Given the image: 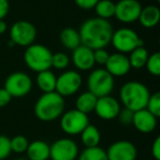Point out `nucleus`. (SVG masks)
<instances>
[{"label":"nucleus","instance_id":"obj_1","mask_svg":"<svg viewBox=\"0 0 160 160\" xmlns=\"http://www.w3.org/2000/svg\"><path fill=\"white\" fill-rule=\"evenodd\" d=\"M113 31V27L109 20L100 19L98 17L86 20L78 30L81 44L92 51L105 48L111 44Z\"/></svg>","mask_w":160,"mask_h":160},{"label":"nucleus","instance_id":"obj_2","mask_svg":"<svg viewBox=\"0 0 160 160\" xmlns=\"http://www.w3.org/2000/svg\"><path fill=\"white\" fill-rule=\"evenodd\" d=\"M65 99L56 91L43 93L34 105V114L42 122H53L65 112Z\"/></svg>","mask_w":160,"mask_h":160},{"label":"nucleus","instance_id":"obj_3","mask_svg":"<svg viewBox=\"0 0 160 160\" xmlns=\"http://www.w3.org/2000/svg\"><path fill=\"white\" fill-rule=\"evenodd\" d=\"M150 91L139 81H127L120 89V101L125 109L133 112L139 111L146 108Z\"/></svg>","mask_w":160,"mask_h":160},{"label":"nucleus","instance_id":"obj_4","mask_svg":"<svg viewBox=\"0 0 160 160\" xmlns=\"http://www.w3.org/2000/svg\"><path fill=\"white\" fill-rule=\"evenodd\" d=\"M52 56L53 53L48 47L42 44H35L27 47L23 55L24 62L32 71L41 72L52 68Z\"/></svg>","mask_w":160,"mask_h":160},{"label":"nucleus","instance_id":"obj_5","mask_svg":"<svg viewBox=\"0 0 160 160\" xmlns=\"http://www.w3.org/2000/svg\"><path fill=\"white\" fill-rule=\"evenodd\" d=\"M114 77L104 68L92 70L87 79L88 91L94 94L97 98L110 96L114 89Z\"/></svg>","mask_w":160,"mask_h":160},{"label":"nucleus","instance_id":"obj_6","mask_svg":"<svg viewBox=\"0 0 160 160\" xmlns=\"http://www.w3.org/2000/svg\"><path fill=\"white\" fill-rule=\"evenodd\" d=\"M111 44L118 51V53L126 55L127 53H131L137 47L144 46V41L133 29L121 28L116 31H113Z\"/></svg>","mask_w":160,"mask_h":160},{"label":"nucleus","instance_id":"obj_7","mask_svg":"<svg viewBox=\"0 0 160 160\" xmlns=\"http://www.w3.org/2000/svg\"><path fill=\"white\" fill-rule=\"evenodd\" d=\"M36 34L38 31L33 23L25 20L17 21L10 29V42L13 45L28 47L35 42Z\"/></svg>","mask_w":160,"mask_h":160},{"label":"nucleus","instance_id":"obj_8","mask_svg":"<svg viewBox=\"0 0 160 160\" xmlns=\"http://www.w3.org/2000/svg\"><path fill=\"white\" fill-rule=\"evenodd\" d=\"M59 118V125L62 131L70 136L80 135V133L86 128V126L90 124L87 114L76 109L64 112Z\"/></svg>","mask_w":160,"mask_h":160},{"label":"nucleus","instance_id":"obj_9","mask_svg":"<svg viewBox=\"0 0 160 160\" xmlns=\"http://www.w3.org/2000/svg\"><path fill=\"white\" fill-rule=\"evenodd\" d=\"M33 81L28 73L16 71L10 73L5 81V89L9 92L11 98H23L31 92Z\"/></svg>","mask_w":160,"mask_h":160},{"label":"nucleus","instance_id":"obj_10","mask_svg":"<svg viewBox=\"0 0 160 160\" xmlns=\"http://www.w3.org/2000/svg\"><path fill=\"white\" fill-rule=\"evenodd\" d=\"M82 83L81 76L76 70H66L56 78L55 91L62 98L70 97L79 91Z\"/></svg>","mask_w":160,"mask_h":160},{"label":"nucleus","instance_id":"obj_11","mask_svg":"<svg viewBox=\"0 0 160 160\" xmlns=\"http://www.w3.org/2000/svg\"><path fill=\"white\" fill-rule=\"evenodd\" d=\"M79 155V148L71 138H59L49 145L51 160H76Z\"/></svg>","mask_w":160,"mask_h":160},{"label":"nucleus","instance_id":"obj_12","mask_svg":"<svg viewBox=\"0 0 160 160\" xmlns=\"http://www.w3.org/2000/svg\"><path fill=\"white\" fill-rule=\"evenodd\" d=\"M142 5L138 0H120L115 3L114 17L122 23L136 22L142 11Z\"/></svg>","mask_w":160,"mask_h":160},{"label":"nucleus","instance_id":"obj_13","mask_svg":"<svg viewBox=\"0 0 160 160\" xmlns=\"http://www.w3.org/2000/svg\"><path fill=\"white\" fill-rule=\"evenodd\" d=\"M105 151L108 160H136L137 158V148L129 140L114 142Z\"/></svg>","mask_w":160,"mask_h":160},{"label":"nucleus","instance_id":"obj_14","mask_svg":"<svg viewBox=\"0 0 160 160\" xmlns=\"http://www.w3.org/2000/svg\"><path fill=\"white\" fill-rule=\"evenodd\" d=\"M121 110V104L118 100H116L114 97L105 96L98 98L94 107V113L97 116L104 121H111L118 118Z\"/></svg>","mask_w":160,"mask_h":160},{"label":"nucleus","instance_id":"obj_15","mask_svg":"<svg viewBox=\"0 0 160 160\" xmlns=\"http://www.w3.org/2000/svg\"><path fill=\"white\" fill-rule=\"evenodd\" d=\"M104 66L105 70L113 77H123L131 70L128 57L125 54L118 53V52L114 54H110L109 59Z\"/></svg>","mask_w":160,"mask_h":160},{"label":"nucleus","instance_id":"obj_16","mask_svg":"<svg viewBox=\"0 0 160 160\" xmlns=\"http://www.w3.org/2000/svg\"><path fill=\"white\" fill-rule=\"evenodd\" d=\"M71 59H72L73 66L81 71L90 70L96 65L93 59V51L82 44L72 51Z\"/></svg>","mask_w":160,"mask_h":160},{"label":"nucleus","instance_id":"obj_17","mask_svg":"<svg viewBox=\"0 0 160 160\" xmlns=\"http://www.w3.org/2000/svg\"><path fill=\"white\" fill-rule=\"evenodd\" d=\"M132 124L139 133L149 134L152 133L157 127V118L146 109H142L134 112Z\"/></svg>","mask_w":160,"mask_h":160},{"label":"nucleus","instance_id":"obj_18","mask_svg":"<svg viewBox=\"0 0 160 160\" xmlns=\"http://www.w3.org/2000/svg\"><path fill=\"white\" fill-rule=\"evenodd\" d=\"M137 21H139L140 24L146 29H152L156 25H158L160 21V9L153 5L142 8Z\"/></svg>","mask_w":160,"mask_h":160},{"label":"nucleus","instance_id":"obj_19","mask_svg":"<svg viewBox=\"0 0 160 160\" xmlns=\"http://www.w3.org/2000/svg\"><path fill=\"white\" fill-rule=\"evenodd\" d=\"M25 153L29 160H48L49 145L44 140H34L29 144Z\"/></svg>","mask_w":160,"mask_h":160},{"label":"nucleus","instance_id":"obj_20","mask_svg":"<svg viewBox=\"0 0 160 160\" xmlns=\"http://www.w3.org/2000/svg\"><path fill=\"white\" fill-rule=\"evenodd\" d=\"M56 75L51 70H44L38 72L36 77V85L38 89L43 93H48V92H54L56 88Z\"/></svg>","mask_w":160,"mask_h":160},{"label":"nucleus","instance_id":"obj_21","mask_svg":"<svg viewBox=\"0 0 160 160\" xmlns=\"http://www.w3.org/2000/svg\"><path fill=\"white\" fill-rule=\"evenodd\" d=\"M59 41L62 45L67 49L73 51L79 45H81L79 32L72 28H65L59 33Z\"/></svg>","mask_w":160,"mask_h":160},{"label":"nucleus","instance_id":"obj_22","mask_svg":"<svg viewBox=\"0 0 160 160\" xmlns=\"http://www.w3.org/2000/svg\"><path fill=\"white\" fill-rule=\"evenodd\" d=\"M80 137H81V142L86 148L97 147L101 142L100 131L98 129V127L92 124H88L86 126V128L80 133Z\"/></svg>","mask_w":160,"mask_h":160},{"label":"nucleus","instance_id":"obj_23","mask_svg":"<svg viewBox=\"0 0 160 160\" xmlns=\"http://www.w3.org/2000/svg\"><path fill=\"white\" fill-rule=\"evenodd\" d=\"M97 100H98V98L91 92H82L80 96H78L77 100H76V110L88 115L89 113L94 111Z\"/></svg>","mask_w":160,"mask_h":160},{"label":"nucleus","instance_id":"obj_24","mask_svg":"<svg viewBox=\"0 0 160 160\" xmlns=\"http://www.w3.org/2000/svg\"><path fill=\"white\" fill-rule=\"evenodd\" d=\"M148 51L145 48L144 46H140L135 48L133 52L129 53L128 60L129 65H131V68L134 69H142V67H145L146 62L148 59Z\"/></svg>","mask_w":160,"mask_h":160},{"label":"nucleus","instance_id":"obj_25","mask_svg":"<svg viewBox=\"0 0 160 160\" xmlns=\"http://www.w3.org/2000/svg\"><path fill=\"white\" fill-rule=\"evenodd\" d=\"M94 11L98 18L110 20L115 13V2L112 0H99V2L94 6Z\"/></svg>","mask_w":160,"mask_h":160},{"label":"nucleus","instance_id":"obj_26","mask_svg":"<svg viewBox=\"0 0 160 160\" xmlns=\"http://www.w3.org/2000/svg\"><path fill=\"white\" fill-rule=\"evenodd\" d=\"M77 160H108L107 151L100 146L85 148L79 152Z\"/></svg>","mask_w":160,"mask_h":160},{"label":"nucleus","instance_id":"obj_27","mask_svg":"<svg viewBox=\"0 0 160 160\" xmlns=\"http://www.w3.org/2000/svg\"><path fill=\"white\" fill-rule=\"evenodd\" d=\"M146 67L147 71L150 75L158 77L160 75V53L159 52H155L151 55L148 56V59L146 62Z\"/></svg>","mask_w":160,"mask_h":160},{"label":"nucleus","instance_id":"obj_28","mask_svg":"<svg viewBox=\"0 0 160 160\" xmlns=\"http://www.w3.org/2000/svg\"><path fill=\"white\" fill-rule=\"evenodd\" d=\"M29 144V139L23 135H17L10 139L11 151L14 153H24L27 151Z\"/></svg>","mask_w":160,"mask_h":160},{"label":"nucleus","instance_id":"obj_29","mask_svg":"<svg viewBox=\"0 0 160 160\" xmlns=\"http://www.w3.org/2000/svg\"><path fill=\"white\" fill-rule=\"evenodd\" d=\"M145 109L150 112L152 115H155L157 118H159L160 116V92H155V93L150 94Z\"/></svg>","mask_w":160,"mask_h":160},{"label":"nucleus","instance_id":"obj_30","mask_svg":"<svg viewBox=\"0 0 160 160\" xmlns=\"http://www.w3.org/2000/svg\"><path fill=\"white\" fill-rule=\"evenodd\" d=\"M69 62H70L69 57L65 53H62V52L53 54V56H52V67H54L55 69H58V70L66 69L69 65Z\"/></svg>","mask_w":160,"mask_h":160},{"label":"nucleus","instance_id":"obj_31","mask_svg":"<svg viewBox=\"0 0 160 160\" xmlns=\"http://www.w3.org/2000/svg\"><path fill=\"white\" fill-rule=\"evenodd\" d=\"M10 138L6 135H0V160H5L11 155Z\"/></svg>","mask_w":160,"mask_h":160},{"label":"nucleus","instance_id":"obj_32","mask_svg":"<svg viewBox=\"0 0 160 160\" xmlns=\"http://www.w3.org/2000/svg\"><path fill=\"white\" fill-rule=\"evenodd\" d=\"M133 116H134V112L124 108V109L120 110V113H118V118L122 125L128 126V125H131L132 122H133Z\"/></svg>","mask_w":160,"mask_h":160},{"label":"nucleus","instance_id":"obj_33","mask_svg":"<svg viewBox=\"0 0 160 160\" xmlns=\"http://www.w3.org/2000/svg\"><path fill=\"white\" fill-rule=\"evenodd\" d=\"M110 54L107 52L105 48H99V49H94L93 51V59H94V64L98 65H102L104 66L105 62L109 59Z\"/></svg>","mask_w":160,"mask_h":160},{"label":"nucleus","instance_id":"obj_34","mask_svg":"<svg viewBox=\"0 0 160 160\" xmlns=\"http://www.w3.org/2000/svg\"><path fill=\"white\" fill-rule=\"evenodd\" d=\"M99 2V0H75V3L78 8L82 10L93 9L94 6Z\"/></svg>","mask_w":160,"mask_h":160},{"label":"nucleus","instance_id":"obj_35","mask_svg":"<svg viewBox=\"0 0 160 160\" xmlns=\"http://www.w3.org/2000/svg\"><path fill=\"white\" fill-rule=\"evenodd\" d=\"M11 96L5 88H0V108H5L11 101Z\"/></svg>","mask_w":160,"mask_h":160},{"label":"nucleus","instance_id":"obj_36","mask_svg":"<svg viewBox=\"0 0 160 160\" xmlns=\"http://www.w3.org/2000/svg\"><path fill=\"white\" fill-rule=\"evenodd\" d=\"M151 155L155 160H160V137H156L151 146Z\"/></svg>","mask_w":160,"mask_h":160},{"label":"nucleus","instance_id":"obj_37","mask_svg":"<svg viewBox=\"0 0 160 160\" xmlns=\"http://www.w3.org/2000/svg\"><path fill=\"white\" fill-rule=\"evenodd\" d=\"M9 0H0V20H3L7 17V14L9 13Z\"/></svg>","mask_w":160,"mask_h":160},{"label":"nucleus","instance_id":"obj_38","mask_svg":"<svg viewBox=\"0 0 160 160\" xmlns=\"http://www.w3.org/2000/svg\"><path fill=\"white\" fill-rule=\"evenodd\" d=\"M7 29H8V25H7V23L5 22V20H0V35L6 33Z\"/></svg>","mask_w":160,"mask_h":160},{"label":"nucleus","instance_id":"obj_39","mask_svg":"<svg viewBox=\"0 0 160 160\" xmlns=\"http://www.w3.org/2000/svg\"><path fill=\"white\" fill-rule=\"evenodd\" d=\"M16 160H29V159H27V158H18V159H16Z\"/></svg>","mask_w":160,"mask_h":160}]
</instances>
